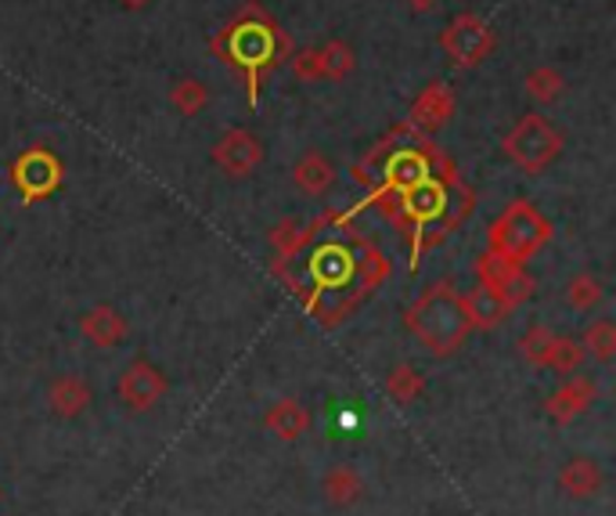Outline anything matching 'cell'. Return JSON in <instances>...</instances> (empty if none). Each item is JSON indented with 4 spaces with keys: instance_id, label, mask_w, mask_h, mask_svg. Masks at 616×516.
I'll return each mask as SVG.
<instances>
[{
    "instance_id": "obj_1",
    "label": "cell",
    "mask_w": 616,
    "mask_h": 516,
    "mask_svg": "<svg viewBox=\"0 0 616 516\" xmlns=\"http://www.w3.org/2000/svg\"><path fill=\"white\" fill-rule=\"evenodd\" d=\"M408 332L433 358H451L461 351L472 325L454 282H437L433 290L422 293V300L408 311Z\"/></svg>"
},
{
    "instance_id": "obj_2",
    "label": "cell",
    "mask_w": 616,
    "mask_h": 516,
    "mask_svg": "<svg viewBox=\"0 0 616 516\" xmlns=\"http://www.w3.org/2000/svg\"><path fill=\"white\" fill-rule=\"evenodd\" d=\"M213 48H217L231 66L245 69V76H250V101H256V69L278 62V55H285L289 48V40L278 26L260 14L256 4H250L245 19L231 26L221 40H213Z\"/></svg>"
},
{
    "instance_id": "obj_3",
    "label": "cell",
    "mask_w": 616,
    "mask_h": 516,
    "mask_svg": "<svg viewBox=\"0 0 616 516\" xmlns=\"http://www.w3.org/2000/svg\"><path fill=\"white\" fill-rule=\"evenodd\" d=\"M548 238H551V224L530 203L516 199L495 221V227H490V253H498L512 264H527Z\"/></svg>"
},
{
    "instance_id": "obj_4",
    "label": "cell",
    "mask_w": 616,
    "mask_h": 516,
    "mask_svg": "<svg viewBox=\"0 0 616 516\" xmlns=\"http://www.w3.org/2000/svg\"><path fill=\"white\" fill-rule=\"evenodd\" d=\"M559 152H563V134L551 127L548 116L541 113H527L505 134V156L527 174L548 171V166L559 159Z\"/></svg>"
},
{
    "instance_id": "obj_5",
    "label": "cell",
    "mask_w": 616,
    "mask_h": 516,
    "mask_svg": "<svg viewBox=\"0 0 616 516\" xmlns=\"http://www.w3.org/2000/svg\"><path fill=\"white\" fill-rule=\"evenodd\" d=\"M440 48L451 55V62L458 69H472L495 51V29H490L480 14L466 11V14H458V19H451V26L443 29Z\"/></svg>"
},
{
    "instance_id": "obj_6",
    "label": "cell",
    "mask_w": 616,
    "mask_h": 516,
    "mask_svg": "<svg viewBox=\"0 0 616 516\" xmlns=\"http://www.w3.org/2000/svg\"><path fill=\"white\" fill-rule=\"evenodd\" d=\"M166 393H169L166 372L159 366H151V361H145V358L130 361V366L123 369L119 379H116V398H119L123 408H127V412H148V408H156Z\"/></svg>"
},
{
    "instance_id": "obj_7",
    "label": "cell",
    "mask_w": 616,
    "mask_h": 516,
    "mask_svg": "<svg viewBox=\"0 0 616 516\" xmlns=\"http://www.w3.org/2000/svg\"><path fill=\"white\" fill-rule=\"evenodd\" d=\"M11 181L19 185L26 203H37L61 185V163L48 148H26L22 156L11 163Z\"/></svg>"
},
{
    "instance_id": "obj_8",
    "label": "cell",
    "mask_w": 616,
    "mask_h": 516,
    "mask_svg": "<svg viewBox=\"0 0 616 516\" xmlns=\"http://www.w3.org/2000/svg\"><path fill=\"white\" fill-rule=\"evenodd\" d=\"M213 163L221 166L224 177L231 181H245L256 174V166L264 163V145L253 130L245 127H231L221 134V142L213 145Z\"/></svg>"
},
{
    "instance_id": "obj_9",
    "label": "cell",
    "mask_w": 616,
    "mask_h": 516,
    "mask_svg": "<svg viewBox=\"0 0 616 516\" xmlns=\"http://www.w3.org/2000/svg\"><path fill=\"white\" fill-rule=\"evenodd\" d=\"M476 275H480V282L490 285V290H498L512 311L534 293V279L527 275V271H522V264L505 261V256L490 253V250L480 256V264H476Z\"/></svg>"
},
{
    "instance_id": "obj_10",
    "label": "cell",
    "mask_w": 616,
    "mask_h": 516,
    "mask_svg": "<svg viewBox=\"0 0 616 516\" xmlns=\"http://www.w3.org/2000/svg\"><path fill=\"white\" fill-rule=\"evenodd\" d=\"M76 325H80L84 343L98 347V351H116V347L130 337V322L123 318L119 308H113V303H98V308L84 311Z\"/></svg>"
},
{
    "instance_id": "obj_11",
    "label": "cell",
    "mask_w": 616,
    "mask_h": 516,
    "mask_svg": "<svg viewBox=\"0 0 616 516\" xmlns=\"http://www.w3.org/2000/svg\"><path fill=\"white\" fill-rule=\"evenodd\" d=\"M48 408L58 419H80L90 408V383L80 372H58L48 383Z\"/></svg>"
},
{
    "instance_id": "obj_12",
    "label": "cell",
    "mask_w": 616,
    "mask_h": 516,
    "mask_svg": "<svg viewBox=\"0 0 616 516\" xmlns=\"http://www.w3.org/2000/svg\"><path fill=\"white\" fill-rule=\"evenodd\" d=\"M451 116H454V95L448 84H429L411 105V127H419L426 134L448 127Z\"/></svg>"
},
{
    "instance_id": "obj_13",
    "label": "cell",
    "mask_w": 616,
    "mask_h": 516,
    "mask_svg": "<svg viewBox=\"0 0 616 516\" xmlns=\"http://www.w3.org/2000/svg\"><path fill=\"white\" fill-rule=\"evenodd\" d=\"M559 488L569 498H577V503H588V498H595L606 488V474L591 455H574V459L559 469Z\"/></svg>"
},
{
    "instance_id": "obj_14",
    "label": "cell",
    "mask_w": 616,
    "mask_h": 516,
    "mask_svg": "<svg viewBox=\"0 0 616 516\" xmlns=\"http://www.w3.org/2000/svg\"><path fill=\"white\" fill-rule=\"evenodd\" d=\"M311 408H306L303 401L296 398H282V401H274L267 408V416H264V427L267 434H274L278 441H300V437L311 434Z\"/></svg>"
},
{
    "instance_id": "obj_15",
    "label": "cell",
    "mask_w": 616,
    "mask_h": 516,
    "mask_svg": "<svg viewBox=\"0 0 616 516\" xmlns=\"http://www.w3.org/2000/svg\"><path fill=\"white\" fill-rule=\"evenodd\" d=\"M595 401V383L588 376H569L566 383L548 398V416L556 422H574L580 412H588Z\"/></svg>"
},
{
    "instance_id": "obj_16",
    "label": "cell",
    "mask_w": 616,
    "mask_h": 516,
    "mask_svg": "<svg viewBox=\"0 0 616 516\" xmlns=\"http://www.w3.org/2000/svg\"><path fill=\"white\" fill-rule=\"evenodd\" d=\"M461 303H466V314H469V325L472 329H495V325H501L505 318H508V303H505V296L498 293V290H490V285H476L472 293H466L461 296Z\"/></svg>"
},
{
    "instance_id": "obj_17",
    "label": "cell",
    "mask_w": 616,
    "mask_h": 516,
    "mask_svg": "<svg viewBox=\"0 0 616 516\" xmlns=\"http://www.w3.org/2000/svg\"><path fill=\"white\" fill-rule=\"evenodd\" d=\"M335 181V166L329 156H321V152H306V156L296 159L292 166V185H296L303 195H325Z\"/></svg>"
},
{
    "instance_id": "obj_18",
    "label": "cell",
    "mask_w": 616,
    "mask_h": 516,
    "mask_svg": "<svg viewBox=\"0 0 616 516\" xmlns=\"http://www.w3.org/2000/svg\"><path fill=\"white\" fill-rule=\"evenodd\" d=\"M321 495H325V503L335 506V509H350L353 503H361L364 495V480L358 469L350 466H332L325 477H321Z\"/></svg>"
},
{
    "instance_id": "obj_19",
    "label": "cell",
    "mask_w": 616,
    "mask_h": 516,
    "mask_svg": "<svg viewBox=\"0 0 616 516\" xmlns=\"http://www.w3.org/2000/svg\"><path fill=\"white\" fill-rule=\"evenodd\" d=\"M606 300V285L598 275H591V271H580V275H574L566 282V308L577 311V314H591L603 308Z\"/></svg>"
},
{
    "instance_id": "obj_20",
    "label": "cell",
    "mask_w": 616,
    "mask_h": 516,
    "mask_svg": "<svg viewBox=\"0 0 616 516\" xmlns=\"http://www.w3.org/2000/svg\"><path fill=\"white\" fill-rule=\"evenodd\" d=\"M317 66H321V80H346L353 66H358V55L350 51V43L329 40L317 48Z\"/></svg>"
},
{
    "instance_id": "obj_21",
    "label": "cell",
    "mask_w": 616,
    "mask_h": 516,
    "mask_svg": "<svg viewBox=\"0 0 616 516\" xmlns=\"http://www.w3.org/2000/svg\"><path fill=\"white\" fill-rule=\"evenodd\" d=\"M580 347H584V354H591L595 361L609 366V361L616 358V325L609 322V318H595V322L584 329Z\"/></svg>"
},
{
    "instance_id": "obj_22",
    "label": "cell",
    "mask_w": 616,
    "mask_h": 516,
    "mask_svg": "<svg viewBox=\"0 0 616 516\" xmlns=\"http://www.w3.org/2000/svg\"><path fill=\"white\" fill-rule=\"evenodd\" d=\"M522 87H527V95L534 101H541V105H551V101H559L563 98V90H566V76L556 69V66H537L527 72V80H522Z\"/></svg>"
},
{
    "instance_id": "obj_23",
    "label": "cell",
    "mask_w": 616,
    "mask_h": 516,
    "mask_svg": "<svg viewBox=\"0 0 616 516\" xmlns=\"http://www.w3.org/2000/svg\"><path fill=\"white\" fill-rule=\"evenodd\" d=\"M169 105L180 116H198L209 105V87L203 80H195V76H184V80L169 87Z\"/></svg>"
},
{
    "instance_id": "obj_24",
    "label": "cell",
    "mask_w": 616,
    "mask_h": 516,
    "mask_svg": "<svg viewBox=\"0 0 616 516\" xmlns=\"http://www.w3.org/2000/svg\"><path fill=\"white\" fill-rule=\"evenodd\" d=\"M422 390H426V379L422 372L408 366V361H400V366L390 369L387 376V393L397 401V405H411L414 398H422Z\"/></svg>"
},
{
    "instance_id": "obj_25",
    "label": "cell",
    "mask_w": 616,
    "mask_h": 516,
    "mask_svg": "<svg viewBox=\"0 0 616 516\" xmlns=\"http://www.w3.org/2000/svg\"><path fill=\"white\" fill-rule=\"evenodd\" d=\"M584 366V347L574 337H556L545 354V369L556 376H574Z\"/></svg>"
},
{
    "instance_id": "obj_26",
    "label": "cell",
    "mask_w": 616,
    "mask_h": 516,
    "mask_svg": "<svg viewBox=\"0 0 616 516\" xmlns=\"http://www.w3.org/2000/svg\"><path fill=\"white\" fill-rule=\"evenodd\" d=\"M551 340H556V332H551L548 325H530L527 332H522V340H519L522 361H530V366L545 369V354H548Z\"/></svg>"
},
{
    "instance_id": "obj_27",
    "label": "cell",
    "mask_w": 616,
    "mask_h": 516,
    "mask_svg": "<svg viewBox=\"0 0 616 516\" xmlns=\"http://www.w3.org/2000/svg\"><path fill=\"white\" fill-rule=\"evenodd\" d=\"M306 235H311V232H306V224H300V221H282V224L271 232V246L278 250L282 261H289V256L296 253V250L303 246V242H306Z\"/></svg>"
},
{
    "instance_id": "obj_28",
    "label": "cell",
    "mask_w": 616,
    "mask_h": 516,
    "mask_svg": "<svg viewBox=\"0 0 616 516\" xmlns=\"http://www.w3.org/2000/svg\"><path fill=\"white\" fill-rule=\"evenodd\" d=\"M358 271L364 275V285H379L382 279L390 275V261L372 246V242H364V250L358 256Z\"/></svg>"
},
{
    "instance_id": "obj_29",
    "label": "cell",
    "mask_w": 616,
    "mask_h": 516,
    "mask_svg": "<svg viewBox=\"0 0 616 516\" xmlns=\"http://www.w3.org/2000/svg\"><path fill=\"white\" fill-rule=\"evenodd\" d=\"M292 72L300 76L306 84H317L321 80V66H317V48H303L292 55Z\"/></svg>"
},
{
    "instance_id": "obj_30",
    "label": "cell",
    "mask_w": 616,
    "mask_h": 516,
    "mask_svg": "<svg viewBox=\"0 0 616 516\" xmlns=\"http://www.w3.org/2000/svg\"><path fill=\"white\" fill-rule=\"evenodd\" d=\"M119 4L127 8V11H141V8H148V4H151V0H119Z\"/></svg>"
},
{
    "instance_id": "obj_31",
    "label": "cell",
    "mask_w": 616,
    "mask_h": 516,
    "mask_svg": "<svg viewBox=\"0 0 616 516\" xmlns=\"http://www.w3.org/2000/svg\"><path fill=\"white\" fill-rule=\"evenodd\" d=\"M408 4H411L414 11H429V8H437V0H408Z\"/></svg>"
}]
</instances>
